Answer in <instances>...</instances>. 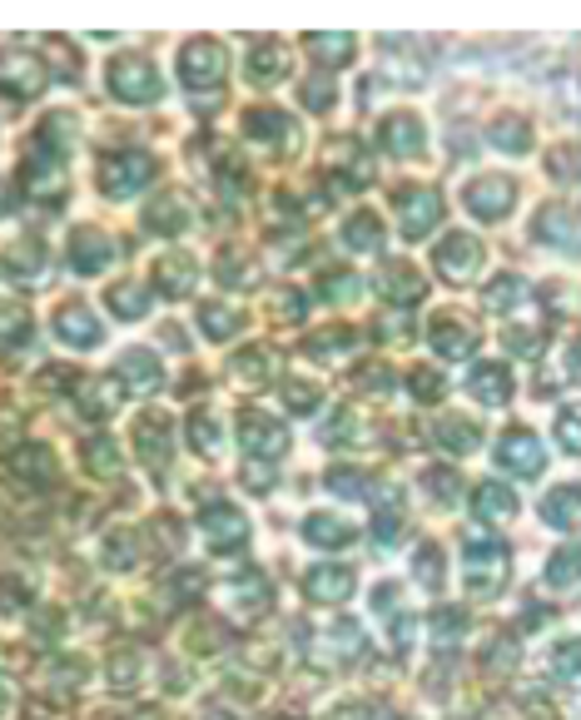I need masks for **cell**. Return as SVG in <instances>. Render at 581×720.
I'll list each match as a JSON object with an SVG mask.
<instances>
[{
    "label": "cell",
    "mask_w": 581,
    "mask_h": 720,
    "mask_svg": "<svg viewBox=\"0 0 581 720\" xmlns=\"http://www.w3.org/2000/svg\"><path fill=\"white\" fill-rule=\"evenodd\" d=\"M105 80L119 100H129V105H144V100L160 95V76H154V65L144 60V55H119V60H109Z\"/></svg>",
    "instance_id": "obj_1"
},
{
    "label": "cell",
    "mask_w": 581,
    "mask_h": 720,
    "mask_svg": "<svg viewBox=\"0 0 581 720\" xmlns=\"http://www.w3.org/2000/svg\"><path fill=\"white\" fill-rule=\"evenodd\" d=\"M40 85H45V70H40V60H35L31 50H5L0 55V90H5V95L25 100V95H40Z\"/></svg>",
    "instance_id": "obj_2"
},
{
    "label": "cell",
    "mask_w": 581,
    "mask_h": 720,
    "mask_svg": "<svg viewBox=\"0 0 581 720\" xmlns=\"http://www.w3.org/2000/svg\"><path fill=\"white\" fill-rule=\"evenodd\" d=\"M179 70H184V80H189L194 90H209L219 80V70H224V55L214 50L209 40H199V45H184V55H179Z\"/></svg>",
    "instance_id": "obj_3"
},
{
    "label": "cell",
    "mask_w": 581,
    "mask_h": 720,
    "mask_svg": "<svg viewBox=\"0 0 581 720\" xmlns=\"http://www.w3.org/2000/svg\"><path fill=\"white\" fill-rule=\"evenodd\" d=\"M144 179H150V160L144 154H115V160H105V174H100L105 194H129V189H140Z\"/></svg>",
    "instance_id": "obj_4"
},
{
    "label": "cell",
    "mask_w": 581,
    "mask_h": 720,
    "mask_svg": "<svg viewBox=\"0 0 581 720\" xmlns=\"http://www.w3.org/2000/svg\"><path fill=\"white\" fill-rule=\"evenodd\" d=\"M463 199L473 205L477 219H497L507 205H512V184H507V179H473L463 189Z\"/></svg>",
    "instance_id": "obj_5"
},
{
    "label": "cell",
    "mask_w": 581,
    "mask_h": 720,
    "mask_svg": "<svg viewBox=\"0 0 581 720\" xmlns=\"http://www.w3.org/2000/svg\"><path fill=\"white\" fill-rule=\"evenodd\" d=\"M303 592H309L313 602L334 606V602H344V596L353 592V571H348V567H318V571H309Z\"/></svg>",
    "instance_id": "obj_6"
},
{
    "label": "cell",
    "mask_w": 581,
    "mask_h": 720,
    "mask_svg": "<svg viewBox=\"0 0 581 720\" xmlns=\"http://www.w3.org/2000/svg\"><path fill=\"white\" fill-rule=\"evenodd\" d=\"M477 258H483V248H477V239H467V234H452L448 244L438 248V269L448 274V279H467V274L477 269Z\"/></svg>",
    "instance_id": "obj_7"
},
{
    "label": "cell",
    "mask_w": 581,
    "mask_h": 720,
    "mask_svg": "<svg viewBox=\"0 0 581 720\" xmlns=\"http://www.w3.org/2000/svg\"><path fill=\"white\" fill-rule=\"evenodd\" d=\"M497 463L512 467V473H537V467H542L537 438H532V432H507L502 448H497Z\"/></svg>",
    "instance_id": "obj_8"
},
{
    "label": "cell",
    "mask_w": 581,
    "mask_h": 720,
    "mask_svg": "<svg viewBox=\"0 0 581 720\" xmlns=\"http://www.w3.org/2000/svg\"><path fill=\"white\" fill-rule=\"evenodd\" d=\"M502 577V551L497 547H467V587L473 592H492Z\"/></svg>",
    "instance_id": "obj_9"
},
{
    "label": "cell",
    "mask_w": 581,
    "mask_h": 720,
    "mask_svg": "<svg viewBox=\"0 0 581 720\" xmlns=\"http://www.w3.org/2000/svg\"><path fill=\"white\" fill-rule=\"evenodd\" d=\"M60 338L70 348H95L100 344V328H95V318H90L85 309H75V303H70V309H60Z\"/></svg>",
    "instance_id": "obj_10"
},
{
    "label": "cell",
    "mask_w": 581,
    "mask_h": 720,
    "mask_svg": "<svg viewBox=\"0 0 581 720\" xmlns=\"http://www.w3.org/2000/svg\"><path fill=\"white\" fill-rule=\"evenodd\" d=\"M70 248H75V254H70V264H75V269H100V264H105V258L109 254H115V248H109L105 244V234H95V229H80V234H75V244H70Z\"/></svg>",
    "instance_id": "obj_11"
},
{
    "label": "cell",
    "mask_w": 581,
    "mask_h": 720,
    "mask_svg": "<svg viewBox=\"0 0 581 720\" xmlns=\"http://www.w3.org/2000/svg\"><path fill=\"white\" fill-rule=\"evenodd\" d=\"M244 442L254 452H283V428L279 422H269L264 413H248L244 418Z\"/></svg>",
    "instance_id": "obj_12"
},
{
    "label": "cell",
    "mask_w": 581,
    "mask_h": 720,
    "mask_svg": "<svg viewBox=\"0 0 581 720\" xmlns=\"http://www.w3.org/2000/svg\"><path fill=\"white\" fill-rule=\"evenodd\" d=\"M205 527H209V542H214V547H224V542L239 547V542H244V516L239 512H209Z\"/></svg>",
    "instance_id": "obj_13"
},
{
    "label": "cell",
    "mask_w": 581,
    "mask_h": 720,
    "mask_svg": "<svg viewBox=\"0 0 581 720\" xmlns=\"http://www.w3.org/2000/svg\"><path fill=\"white\" fill-rule=\"evenodd\" d=\"M303 537L318 542V547H344L353 532H348L344 522H334V516H309V522H303Z\"/></svg>",
    "instance_id": "obj_14"
},
{
    "label": "cell",
    "mask_w": 581,
    "mask_h": 720,
    "mask_svg": "<svg viewBox=\"0 0 581 720\" xmlns=\"http://www.w3.org/2000/svg\"><path fill=\"white\" fill-rule=\"evenodd\" d=\"M432 219H438V194H408V214H403V229H408V234H422Z\"/></svg>",
    "instance_id": "obj_15"
},
{
    "label": "cell",
    "mask_w": 581,
    "mask_h": 720,
    "mask_svg": "<svg viewBox=\"0 0 581 720\" xmlns=\"http://www.w3.org/2000/svg\"><path fill=\"white\" fill-rule=\"evenodd\" d=\"M11 467H15L21 477H35V483H50V473H55V463H50V452H45V448H25V452H15Z\"/></svg>",
    "instance_id": "obj_16"
},
{
    "label": "cell",
    "mask_w": 581,
    "mask_h": 720,
    "mask_svg": "<svg viewBox=\"0 0 581 720\" xmlns=\"http://www.w3.org/2000/svg\"><path fill=\"white\" fill-rule=\"evenodd\" d=\"M507 387H512V383H507L502 368H477V373H473V393H477L483 403H502V398H507Z\"/></svg>",
    "instance_id": "obj_17"
},
{
    "label": "cell",
    "mask_w": 581,
    "mask_h": 720,
    "mask_svg": "<svg viewBox=\"0 0 581 720\" xmlns=\"http://www.w3.org/2000/svg\"><path fill=\"white\" fill-rule=\"evenodd\" d=\"M115 398H119V387L109 383V378L85 383V413H90V418H105V413H115Z\"/></svg>",
    "instance_id": "obj_18"
},
{
    "label": "cell",
    "mask_w": 581,
    "mask_h": 720,
    "mask_svg": "<svg viewBox=\"0 0 581 720\" xmlns=\"http://www.w3.org/2000/svg\"><path fill=\"white\" fill-rule=\"evenodd\" d=\"M154 274H160L164 293H184V289L194 283V264H189V258H164V264H160Z\"/></svg>",
    "instance_id": "obj_19"
},
{
    "label": "cell",
    "mask_w": 581,
    "mask_h": 720,
    "mask_svg": "<svg viewBox=\"0 0 581 720\" xmlns=\"http://www.w3.org/2000/svg\"><path fill=\"white\" fill-rule=\"evenodd\" d=\"M184 219H189V209H184V194H164L160 209L150 214V229H179Z\"/></svg>",
    "instance_id": "obj_20"
},
{
    "label": "cell",
    "mask_w": 581,
    "mask_h": 720,
    "mask_svg": "<svg viewBox=\"0 0 581 720\" xmlns=\"http://www.w3.org/2000/svg\"><path fill=\"white\" fill-rule=\"evenodd\" d=\"M109 309L125 313V318H135V313L150 309V293H140L135 283H119V289H109Z\"/></svg>",
    "instance_id": "obj_21"
},
{
    "label": "cell",
    "mask_w": 581,
    "mask_h": 720,
    "mask_svg": "<svg viewBox=\"0 0 581 720\" xmlns=\"http://www.w3.org/2000/svg\"><path fill=\"white\" fill-rule=\"evenodd\" d=\"M135 438L144 442V463H150V457L154 463H164V418H144Z\"/></svg>",
    "instance_id": "obj_22"
},
{
    "label": "cell",
    "mask_w": 581,
    "mask_h": 720,
    "mask_svg": "<svg viewBox=\"0 0 581 720\" xmlns=\"http://www.w3.org/2000/svg\"><path fill=\"white\" fill-rule=\"evenodd\" d=\"M85 463H90V473H95V477H109V473H115V467H119V452H115V442H105V438H100V442H90Z\"/></svg>",
    "instance_id": "obj_23"
},
{
    "label": "cell",
    "mask_w": 581,
    "mask_h": 720,
    "mask_svg": "<svg viewBox=\"0 0 581 720\" xmlns=\"http://www.w3.org/2000/svg\"><path fill=\"white\" fill-rule=\"evenodd\" d=\"M25 328H31V318H25V309H15V303H5L0 309V344H21Z\"/></svg>",
    "instance_id": "obj_24"
},
{
    "label": "cell",
    "mask_w": 581,
    "mask_h": 720,
    "mask_svg": "<svg viewBox=\"0 0 581 720\" xmlns=\"http://www.w3.org/2000/svg\"><path fill=\"white\" fill-rule=\"evenodd\" d=\"M383 140H393V150H403V154L418 150V140H422V135H418V119L398 115V119H393V135H383Z\"/></svg>",
    "instance_id": "obj_25"
},
{
    "label": "cell",
    "mask_w": 581,
    "mask_h": 720,
    "mask_svg": "<svg viewBox=\"0 0 581 720\" xmlns=\"http://www.w3.org/2000/svg\"><path fill=\"white\" fill-rule=\"evenodd\" d=\"M5 269H11V274H21V279H25V274H35V269H40V254H35V244H15L11 254H5Z\"/></svg>",
    "instance_id": "obj_26"
},
{
    "label": "cell",
    "mask_w": 581,
    "mask_h": 720,
    "mask_svg": "<svg viewBox=\"0 0 581 720\" xmlns=\"http://www.w3.org/2000/svg\"><path fill=\"white\" fill-rule=\"evenodd\" d=\"M477 502H483V512L487 516H512V492H502V487H483V497H477Z\"/></svg>",
    "instance_id": "obj_27"
},
{
    "label": "cell",
    "mask_w": 581,
    "mask_h": 720,
    "mask_svg": "<svg viewBox=\"0 0 581 720\" xmlns=\"http://www.w3.org/2000/svg\"><path fill=\"white\" fill-rule=\"evenodd\" d=\"M205 323H209V338H229V334H234V313H224L219 303H209V309H205Z\"/></svg>",
    "instance_id": "obj_28"
},
{
    "label": "cell",
    "mask_w": 581,
    "mask_h": 720,
    "mask_svg": "<svg viewBox=\"0 0 581 720\" xmlns=\"http://www.w3.org/2000/svg\"><path fill=\"white\" fill-rule=\"evenodd\" d=\"M348 239H353V244H363V248H373L377 244V219L373 214H358L353 229H348Z\"/></svg>",
    "instance_id": "obj_29"
},
{
    "label": "cell",
    "mask_w": 581,
    "mask_h": 720,
    "mask_svg": "<svg viewBox=\"0 0 581 720\" xmlns=\"http://www.w3.org/2000/svg\"><path fill=\"white\" fill-rule=\"evenodd\" d=\"M248 76H254V80H264V76H283V55H264V50H258L254 55V65H248Z\"/></svg>",
    "instance_id": "obj_30"
},
{
    "label": "cell",
    "mask_w": 581,
    "mask_h": 720,
    "mask_svg": "<svg viewBox=\"0 0 581 720\" xmlns=\"http://www.w3.org/2000/svg\"><path fill=\"white\" fill-rule=\"evenodd\" d=\"M289 403H293V413H309L313 403H318V387H309V383H289Z\"/></svg>",
    "instance_id": "obj_31"
},
{
    "label": "cell",
    "mask_w": 581,
    "mask_h": 720,
    "mask_svg": "<svg viewBox=\"0 0 581 720\" xmlns=\"http://www.w3.org/2000/svg\"><path fill=\"white\" fill-rule=\"evenodd\" d=\"M561 442H571V448L581 452V413H567V418H561Z\"/></svg>",
    "instance_id": "obj_32"
},
{
    "label": "cell",
    "mask_w": 581,
    "mask_h": 720,
    "mask_svg": "<svg viewBox=\"0 0 581 720\" xmlns=\"http://www.w3.org/2000/svg\"><path fill=\"white\" fill-rule=\"evenodd\" d=\"M11 696H15V690H11V681L0 676V716H5V710H11Z\"/></svg>",
    "instance_id": "obj_33"
}]
</instances>
